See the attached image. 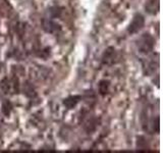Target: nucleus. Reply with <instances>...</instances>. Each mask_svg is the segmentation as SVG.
<instances>
[{
	"instance_id": "f257e3e1",
	"label": "nucleus",
	"mask_w": 163,
	"mask_h": 153,
	"mask_svg": "<svg viewBox=\"0 0 163 153\" xmlns=\"http://www.w3.org/2000/svg\"><path fill=\"white\" fill-rule=\"evenodd\" d=\"M155 46V39L150 33H144L141 37L137 40V48L141 53L149 54L151 51H153Z\"/></svg>"
},
{
	"instance_id": "f03ea898",
	"label": "nucleus",
	"mask_w": 163,
	"mask_h": 153,
	"mask_svg": "<svg viewBox=\"0 0 163 153\" xmlns=\"http://www.w3.org/2000/svg\"><path fill=\"white\" fill-rule=\"evenodd\" d=\"M145 26V18L141 14H137L134 15V18L130 22L129 26L128 28V32L129 34L134 35L137 34L138 32H140L143 28Z\"/></svg>"
},
{
	"instance_id": "7ed1b4c3",
	"label": "nucleus",
	"mask_w": 163,
	"mask_h": 153,
	"mask_svg": "<svg viewBox=\"0 0 163 153\" xmlns=\"http://www.w3.org/2000/svg\"><path fill=\"white\" fill-rule=\"evenodd\" d=\"M42 28L45 32L49 34H58L61 31L60 25L50 19H44L42 20Z\"/></svg>"
},
{
	"instance_id": "20e7f679",
	"label": "nucleus",
	"mask_w": 163,
	"mask_h": 153,
	"mask_svg": "<svg viewBox=\"0 0 163 153\" xmlns=\"http://www.w3.org/2000/svg\"><path fill=\"white\" fill-rule=\"evenodd\" d=\"M117 58L116 55V50L114 47H108L103 53L102 56V63L107 65H111L115 63V59Z\"/></svg>"
},
{
	"instance_id": "39448f33",
	"label": "nucleus",
	"mask_w": 163,
	"mask_h": 153,
	"mask_svg": "<svg viewBox=\"0 0 163 153\" xmlns=\"http://www.w3.org/2000/svg\"><path fill=\"white\" fill-rule=\"evenodd\" d=\"M145 8L148 14H156L159 10V0H147Z\"/></svg>"
},
{
	"instance_id": "423d86ee",
	"label": "nucleus",
	"mask_w": 163,
	"mask_h": 153,
	"mask_svg": "<svg viewBox=\"0 0 163 153\" xmlns=\"http://www.w3.org/2000/svg\"><path fill=\"white\" fill-rule=\"evenodd\" d=\"M82 97L80 95H73V96H68L67 98H65L63 100V104L67 107L68 109H72L73 107H76V105L80 102Z\"/></svg>"
},
{
	"instance_id": "0eeeda50",
	"label": "nucleus",
	"mask_w": 163,
	"mask_h": 153,
	"mask_svg": "<svg viewBox=\"0 0 163 153\" xmlns=\"http://www.w3.org/2000/svg\"><path fill=\"white\" fill-rule=\"evenodd\" d=\"M109 87H110V82L106 81V80H102L99 83V92L101 95H106L109 91Z\"/></svg>"
},
{
	"instance_id": "6e6552de",
	"label": "nucleus",
	"mask_w": 163,
	"mask_h": 153,
	"mask_svg": "<svg viewBox=\"0 0 163 153\" xmlns=\"http://www.w3.org/2000/svg\"><path fill=\"white\" fill-rule=\"evenodd\" d=\"M10 110H11V105L9 101H4L2 104V112L5 115H9Z\"/></svg>"
}]
</instances>
